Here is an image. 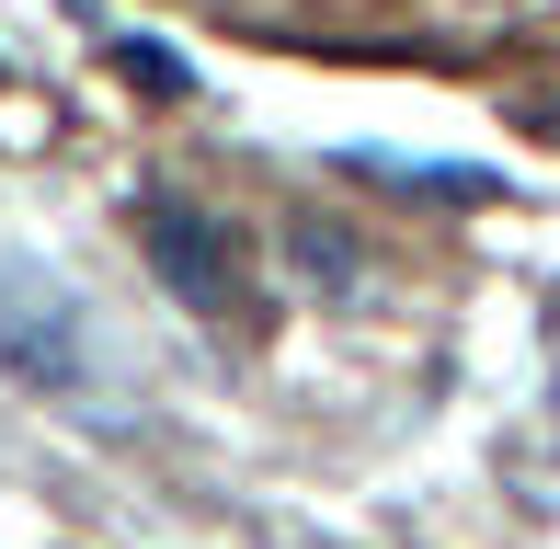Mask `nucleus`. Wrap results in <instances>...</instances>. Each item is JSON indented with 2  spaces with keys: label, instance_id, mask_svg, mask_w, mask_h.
I'll return each mask as SVG.
<instances>
[{
  "label": "nucleus",
  "instance_id": "f257e3e1",
  "mask_svg": "<svg viewBox=\"0 0 560 549\" xmlns=\"http://www.w3.org/2000/svg\"><path fill=\"white\" fill-rule=\"evenodd\" d=\"M0 378H23L58 412H115V366L104 332L81 320V297L35 264H0Z\"/></svg>",
  "mask_w": 560,
  "mask_h": 549
},
{
  "label": "nucleus",
  "instance_id": "f03ea898",
  "mask_svg": "<svg viewBox=\"0 0 560 549\" xmlns=\"http://www.w3.org/2000/svg\"><path fill=\"white\" fill-rule=\"evenodd\" d=\"M126 230H138L149 274H161L195 320H218V332H252V320H264V297H252V253H241V230H229L218 207H195V195H138Z\"/></svg>",
  "mask_w": 560,
  "mask_h": 549
},
{
  "label": "nucleus",
  "instance_id": "7ed1b4c3",
  "mask_svg": "<svg viewBox=\"0 0 560 549\" xmlns=\"http://www.w3.org/2000/svg\"><path fill=\"white\" fill-rule=\"evenodd\" d=\"M115 69H126V81H149V92H161V104H172V92H195V69L172 58V46H138V35L115 46Z\"/></svg>",
  "mask_w": 560,
  "mask_h": 549
},
{
  "label": "nucleus",
  "instance_id": "20e7f679",
  "mask_svg": "<svg viewBox=\"0 0 560 549\" xmlns=\"http://www.w3.org/2000/svg\"><path fill=\"white\" fill-rule=\"evenodd\" d=\"M0 92H12V69H0Z\"/></svg>",
  "mask_w": 560,
  "mask_h": 549
}]
</instances>
